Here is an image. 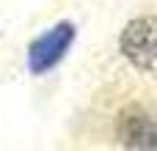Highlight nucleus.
Wrapping results in <instances>:
<instances>
[{
  "label": "nucleus",
  "instance_id": "obj_1",
  "mask_svg": "<svg viewBox=\"0 0 157 151\" xmlns=\"http://www.w3.org/2000/svg\"><path fill=\"white\" fill-rule=\"evenodd\" d=\"M121 55L141 72L157 74V17H135L119 36Z\"/></svg>",
  "mask_w": 157,
  "mask_h": 151
},
{
  "label": "nucleus",
  "instance_id": "obj_2",
  "mask_svg": "<svg viewBox=\"0 0 157 151\" xmlns=\"http://www.w3.org/2000/svg\"><path fill=\"white\" fill-rule=\"evenodd\" d=\"M75 36H77V30L72 22H58L50 30H44L39 39H33L28 47L30 74H47L52 66H58L63 61V55L69 52V47L75 44Z\"/></svg>",
  "mask_w": 157,
  "mask_h": 151
},
{
  "label": "nucleus",
  "instance_id": "obj_3",
  "mask_svg": "<svg viewBox=\"0 0 157 151\" xmlns=\"http://www.w3.org/2000/svg\"><path fill=\"white\" fill-rule=\"evenodd\" d=\"M116 138L124 149L157 151V116L138 105L124 107L116 118Z\"/></svg>",
  "mask_w": 157,
  "mask_h": 151
}]
</instances>
